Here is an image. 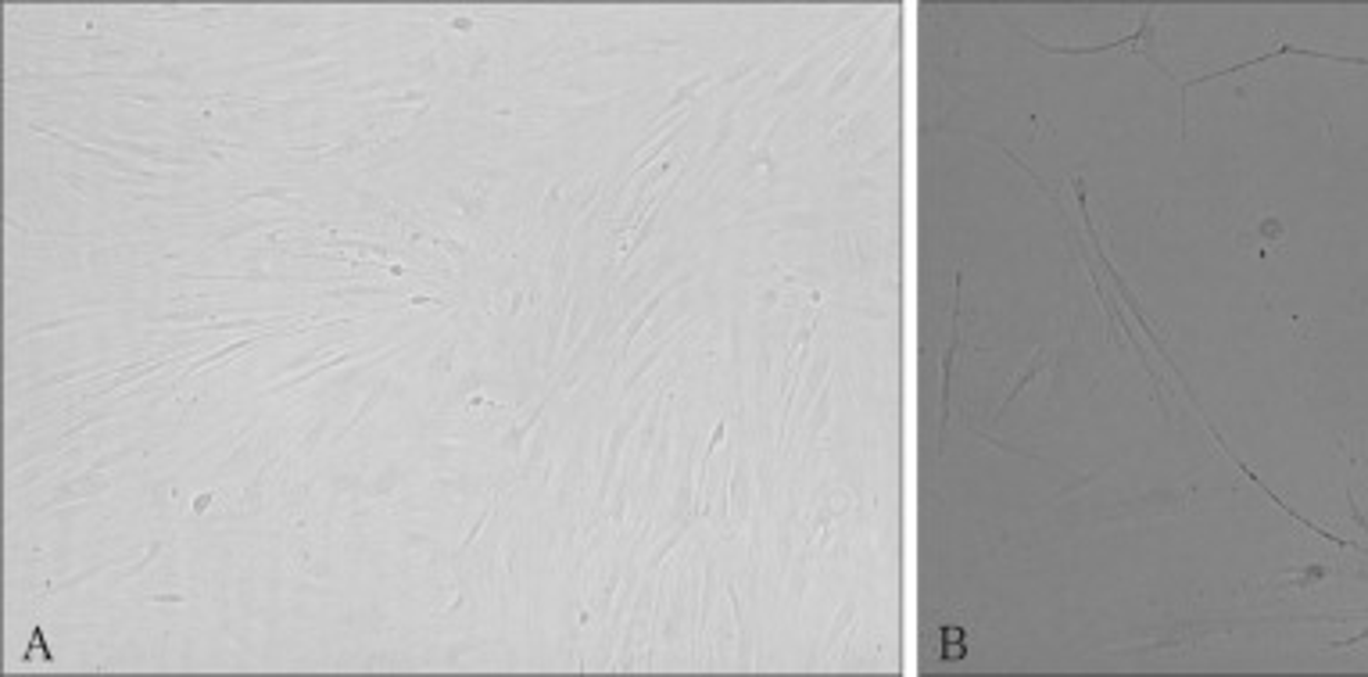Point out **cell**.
<instances>
[{
	"label": "cell",
	"mask_w": 1368,
	"mask_h": 677,
	"mask_svg": "<svg viewBox=\"0 0 1368 677\" xmlns=\"http://www.w3.org/2000/svg\"><path fill=\"white\" fill-rule=\"evenodd\" d=\"M43 166H47V176H51V180H58L61 187H66V193H69V198H72L76 205L93 208V198H90V183H93V180H90L87 172L61 166V161H58L54 155H47V158H43Z\"/></svg>",
	"instance_id": "cell-11"
},
{
	"label": "cell",
	"mask_w": 1368,
	"mask_h": 677,
	"mask_svg": "<svg viewBox=\"0 0 1368 677\" xmlns=\"http://www.w3.org/2000/svg\"><path fill=\"white\" fill-rule=\"evenodd\" d=\"M266 419H269L266 406H254V409H248V412L240 416L230 430H219L212 441L201 445V448H198V456H194V462H198V466H216L219 459H227L237 445H244V441L251 438V434H259V430L266 427Z\"/></svg>",
	"instance_id": "cell-3"
},
{
	"label": "cell",
	"mask_w": 1368,
	"mask_h": 677,
	"mask_svg": "<svg viewBox=\"0 0 1368 677\" xmlns=\"http://www.w3.org/2000/svg\"><path fill=\"white\" fill-rule=\"evenodd\" d=\"M699 87H702V79H696V83H685V87L673 90V97H670V101L663 104V116H667V111H678L685 101H691V93H696ZM652 126H656V122H652Z\"/></svg>",
	"instance_id": "cell-17"
},
{
	"label": "cell",
	"mask_w": 1368,
	"mask_h": 677,
	"mask_svg": "<svg viewBox=\"0 0 1368 677\" xmlns=\"http://www.w3.org/2000/svg\"><path fill=\"white\" fill-rule=\"evenodd\" d=\"M219 498H222V484H212V488L198 491L194 498H190V512H187V520H204V516H212V506L219 502Z\"/></svg>",
	"instance_id": "cell-15"
},
{
	"label": "cell",
	"mask_w": 1368,
	"mask_h": 677,
	"mask_svg": "<svg viewBox=\"0 0 1368 677\" xmlns=\"http://www.w3.org/2000/svg\"><path fill=\"white\" fill-rule=\"evenodd\" d=\"M104 316H111V312H58V316H47V319H37V322H29V327H11L8 330V337H11V348H19V345H29V341H40V337H51V333H61V330H72V327H79V322H93V319H104Z\"/></svg>",
	"instance_id": "cell-9"
},
{
	"label": "cell",
	"mask_w": 1368,
	"mask_h": 677,
	"mask_svg": "<svg viewBox=\"0 0 1368 677\" xmlns=\"http://www.w3.org/2000/svg\"><path fill=\"white\" fill-rule=\"evenodd\" d=\"M667 348H670V341H659L656 348H649V351H646V359H641V362L631 369V374H627V377L620 380V398H627V395H631L641 380H646V374H649V369L656 366V359H659V355H663Z\"/></svg>",
	"instance_id": "cell-14"
},
{
	"label": "cell",
	"mask_w": 1368,
	"mask_h": 677,
	"mask_svg": "<svg viewBox=\"0 0 1368 677\" xmlns=\"http://www.w3.org/2000/svg\"><path fill=\"white\" fill-rule=\"evenodd\" d=\"M348 205H351V216H359V219H388V212L395 208V198H388V193H383L377 183H351V190H348Z\"/></svg>",
	"instance_id": "cell-10"
},
{
	"label": "cell",
	"mask_w": 1368,
	"mask_h": 677,
	"mask_svg": "<svg viewBox=\"0 0 1368 677\" xmlns=\"http://www.w3.org/2000/svg\"><path fill=\"white\" fill-rule=\"evenodd\" d=\"M33 659H43V664H54V645L47 638V627L37 620L33 631H29L26 645H22V664H33Z\"/></svg>",
	"instance_id": "cell-13"
},
{
	"label": "cell",
	"mask_w": 1368,
	"mask_h": 677,
	"mask_svg": "<svg viewBox=\"0 0 1368 677\" xmlns=\"http://www.w3.org/2000/svg\"><path fill=\"white\" fill-rule=\"evenodd\" d=\"M485 649H512V638L509 635H485V631H477V627H470V631H462V635L448 638L441 645V670H456L473 653H485Z\"/></svg>",
	"instance_id": "cell-7"
},
{
	"label": "cell",
	"mask_w": 1368,
	"mask_h": 677,
	"mask_svg": "<svg viewBox=\"0 0 1368 677\" xmlns=\"http://www.w3.org/2000/svg\"><path fill=\"white\" fill-rule=\"evenodd\" d=\"M1365 638H1368V627H1365V631H1358V635H1350V638H1344V641H1332V649H1344V645H1347V649H1350V645H1358V641H1365Z\"/></svg>",
	"instance_id": "cell-18"
},
{
	"label": "cell",
	"mask_w": 1368,
	"mask_h": 677,
	"mask_svg": "<svg viewBox=\"0 0 1368 677\" xmlns=\"http://www.w3.org/2000/svg\"><path fill=\"white\" fill-rule=\"evenodd\" d=\"M254 201H272V205H283L291 216H323V208H319L312 198H304V193H298L294 187H287V183H262V187H248V190H240L237 198H230V201H227V208H230V212H240V208H244V205H254Z\"/></svg>",
	"instance_id": "cell-4"
},
{
	"label": "cell",
	"mask_w": 1368,
	"mask_h": 677,
	"mask_svg": "<svg viewBox=\"0 0 1368 677\" xmlns=\"http://www.w3.org/2000/svg\"><path fill=\"white\" fill-rule=\"evenodd\" d=\"M409 488H416V474H412V466L406 462V459H388L380 466V470H373V474H366V484H362V502H391V498H398L401 491H409Z\"/></svg>",
	"instance_id": "cell-5"
},
{
	"label": "cell",
	"mask_w": 1368,
	"mask_h": 677,
	"mask_svg": "<svg viewBox=\"0 0 1368 677\" xmlns=\"http://www.w3.org/2000/svg\"><path fill=\"white\" fill-rule=\"evenodd\" d=\"M395 384H398V366H391V369H383V374L377 377V384L369 387V391L359 398V406H356V412L348 416V424L345 427H337L333 430V438H330V445H345L351 434H359V427H366V419L373 416L383 401L391 398V391H395Z\"/></svg>",
	"instance_id": "cell-6"
},
{
	"label": "cell",
	"mask_w": 1368,
	"mask_h": 677,
	"mask_svg": "<svg viewBox=\"0 0 1368 677\" xmlns=\"http://www.w3.org/2000/svg\"><path fill=\"white\" fill-rule=\"evenodd\" d=\"M140 509L148 512V520H151L154 530L183 527L180 524V477L176 474L151 477L140 491Z\"/></svg>",
	"instance_id": "cell-1"
},
{
	"label": "cell",
	"mask_w": 1368,
	"mask_h": 677,
	"mask_svg": "<svg viewBox=\"0 0 1368 677\" xmlns=\"http://www.w3.org/2000/svg\"><path fill=\"white\" fill-rule=\"evenodd\" d=\"M126 201L133 205H166V208H183V205H194L187 190H148V187H126L119 190Z\"/></svg>",
	"instance_id": "cell-12"
},
{
	"label": "cell",
	"mask_w": 1368,
	"mask_h": 677,
	"mask_svg": "<svg viewBox=\"0 0 1368 677\" xmlns=\"http://www.w3.org/2000/svg\"><path fill=\"white\" fill-rule=\"evenodd\" d=\"M685 530H688V524H685V527H678V530H673V535H670L667 541H659V548H656V552H652V556L646 559V567H641V570H649V574H656L659 567H663V559H667V556L673 552V548H678V541L685 538Z\"/></svg>",
	"instance_id": "cell-16"
},
{
	"label": "cell",
	"mask_w": 1368,
	"mask_h": 677,
	"mask_svg": "<svg viewBox=\"0 0 1368 677\" xmlns=\"http://www.w3.org/2000/svg\"><path fill=\"white\" fill-rule=\"evenodd\" d=\"M162 445H166V438H158V434H137V438H126L122 445H108L101 456H93L87 466H90V470L111 474L116 466L130 462V459H137V456H140V459H151Z\"/></svg>",
	"instance_id": "cell-8"
},
{
	"label": "cell",
	"mask_w": 1368,
	"mask_h": 677,
	"mask_svg": "<svg viewBox=\"0 0 1368 677\" xmlns=\"http://www.w3.org/2000/svg\"><path fill=\"white\" fill-rule=\"evenodd\" d=\"M491 380V369H488V362L480 366V359H473V362H466L459 374L452 377L445 384V391H441V398H438V406L430 409V416H459L462 409H466V401H470L477 391H485V384Z\"/></svg>",
	"instance_id": "cell-2"
}]
</instances>
